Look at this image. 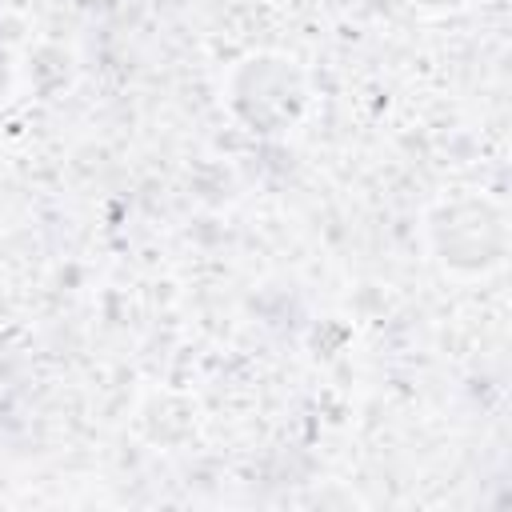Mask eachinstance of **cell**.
Wrapping results in <instances>:
<instances>
[{
    "mask_svg": "<svg viewBox=\"0 0 512 512\" xmlns=\"http://www.w3.org/2000/svg\"><path fill=\"white\" fill-rule=\"evenodd\" d=\"M308 76L284 52H248L224 76V104L252 136H284L308 112Z\"/></svg>",
    "mask_w": 512,
    "mask_h": 512,
    "instance_id": "7a4b0ae2",
    "label": "cell"
},
{
    "mask_svg": "<svg viewBox=\"0 0 512 512\" xmlns=\"http://www.w3.org/2000/svg\"><path fill=\"white\" fill-rule=\"evenodd\" d=\"M140 432L160 448L184 444L196 432V400L184 392H152L140 408Z\"/></svg>",
    "mask_w": 512,
    "mask_h": 512,
    "instance_id": "3957f363",
    "label": "cell"
},
{
    "mask_svg": "<svg viewBox=\"0 0 512 512\" xmlns=\"http://www.w3.org/2000/svg\"><path fill=\"white\" fill-rule=\"evenodd\" d=\"M12 76H16V56H12V48L0 40V96L12 88Z\"/></svg>",
    "mask_w": 512,
    "mask_h": 512,
    "instance_id": "5b68a950",
    "label": "cell"
},
{
    "mask_svg": "<svg viewBox=\"0 0 512 512\" xmlns=\"http://www.w3.org/2000/svg\"><path fill=\"white\" fill-rule=\"evenodd\" d=\"M408 4H416V8H424V12H452V8H460V4H468V0H408Z\"/></svg>",
    "mask_w": 512,
    "mask_h": 512,
    "instance_id": "8992f818",
    "label": "cell"
},
{
    "mask_svg": "<svg viewBox=\"0 0 512 512\" xmlns=\"http://www.w3.org/2000/svg\"><path fill=\"white\" fill-rule=\"evenodd\" d=\"M28 80H32V88H36V96H56V92H64L72 80H76V60H72V52L68 48H60V44H36L32 52H28Z\"/></svg>",
    "mask_w": 512,
    "mask_h": 512,
    "instance_id": "277c9868",
    "label": "cell"
},
{
    "mask_svg": "<svg viewBox=\"0 0 512 512\" xmlns=\"http://www.w3.org/2000/svg\"><path fill=\"white\" fill-rule=\"evenodd\" d=\"M424 240L448 276H488L508 256V212L484 192H448L424 212Z\"/></svg>",
    "mask_w": 512,
    "mask_h": 512,
    "instance_id": "6da1fadb",
    "label": "cell"
}]
</instances>
